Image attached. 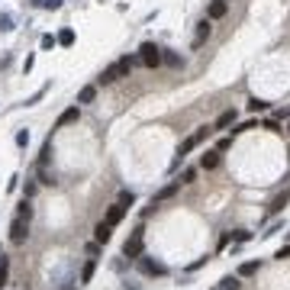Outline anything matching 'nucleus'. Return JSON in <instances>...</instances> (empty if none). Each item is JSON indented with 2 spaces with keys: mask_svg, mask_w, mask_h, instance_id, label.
<instances>
[{
  "mask_svg": "<svg viewBox=\"0 0 290 290\" xmlns=\"http://www.w3.org/2000/svg\"><path fill=\"white\" fill-rule=\"evenodd\" d=\"M139 65V58H132V55H126V58H120V61H113L110 68H103L100 71V84H113V81H120V77H129V71Z\"/></svg>",
  "mask_w": 290,
  "mask_h": 290,
  "instance_id": "obj_1",
  "label": "nucleus"
},
{
  "mask_svg": "<svg viewBox=\"0 0 290 290\" xmlns=\"http://www.w3.org/2000/svg\"><path fill=\"white\" fill-rule=\"evenodd\" d=\"M142 242H145V229L139 226V229H132V236L126 239V245H122V258L139 261L142 258Z\"/></svg>",
  "mask_w": 290,
  "mask_h": 290,
  "instance_id": "obj_2",
  "label": "nucleus"
},
{
  "mask_svg": "<svg viewBox=\"0 0 290 290\" xmlns=\"http://www.w3.org/2000/svg\"><path fill=\"white\" fill-rule=\"evenodd\" d=\"M139 61H142L145 68H158L161 65V48L155 46V42H145V46L139 48Z\"/></svg>",
  "mask_w": 290,
  "mask_h": 290,
  "instance_id": "obj_3",
  "label": "nucleus"
},
{
  "mask_svg": "<svg viewBox=\"0 0 290 290\" xmlns=\"http://www.w3.org/2000/svg\"><path fill=\"white\" fill-rule=\"evenodd\" d=\"M26 236H29V219L13 216V222H10V242H13V245H23Z\"/></svg>",
  "mask_w": 290,
  "mask_h": 290,
  "instance_id": "obj_4",
  "label": "nucleus"
},
{
  "mask_svg": "<svg viewBox=\"0 0 290 290\" xmlns=\"http://www.w3.org/2000/svg\"><path fill=\"white\" fill-rule=\"evenodd\" d=\"M206 132H210V129H206V126H203V129H197V132H193V136H187V139H184V142H181V148H177V161H181L184 155H191L193 148H197V145H200V142H203V139H206Z\"/></svg>",
  "mask_w": 290,
  "mask_h": 290,
  "instance_id": "obj_5",
  "label": "nucleus"
},
{
  "mask_svg": "<svg viewBox=\"0 0 290 290\" xmlns=\"http://www.w3.org/2000/svg\"><path fill=\"white\" fill-rule=\"evenodd\" d=\"M139 267H142L145 274H155V277H161V274H168V267L161 265V261H152V258H139Z\"/></svg>",
  "mask_w": 290,
  "mask_h": 290,
  "instance_id": "obj_6",
  "label": "nucleus"
},
{
  "mask_svg": "<svg viewBox=\"0 0 290 290\" xmlns=\"http://www.w3.org/2000/svg\"><path fill=\"white\" fill-rule=\"evenodd\" d=\"M177 187H181V181H171L168 187H161V191H158V193H155V197H152V206H161V203H165V200H171V197H174V193H177Z\"/></svg>",
  "mask_w": 290,
  "mask_h": 290,
  "instance_id": "obj_7",
  "label": "nucleus"
},
{
  "mask_svg": "<svg viewBox=\"0 0 290 290\" xmlns=\"http://www.w3.org/2000/svg\"><path fill=\"white\" fill-rule=\"evenodd\" d=\"M126 210H129L126 203H113V206L107 210V216H103V222H110V226H116V222H122V216H126Z\"/></svg>",
  "mask_w": 290,
  "mask_h": 290,
  "instance_id": "obj_8",
  "label": "nucleus"
},
{
  "mask_svg": "<svg viewBox=\"0 0 290 290\" xmlns=\"http://www.w3.org/2000/svg\"><path fill=\"white\" fill-rule=\"evenodd\" d=\"M226 10H229V3L213 0V3H210V10H206V20H222V16H226Z\"/></svg>",
  "mask_w": 290,
  "mask_h": 290,
  "instance_id": "obj_9",
  "label": "nucleus"
},
{
  "mask_svg": "<svg viewBox=\"0 0 290 290\" xmlns=\"http://www.w3.org/2000/svg\"><path fill=\"white\" fill-rule=\"evenodd\" d=\"M210 32H213V26H210V20H203V23H200V29H197V36H193V48L203 46L206 39H210Z\"/></svg>",
  "mask_w": 290,
  "mask_h": 290,
  "instance_id": "obj_10",
  "label": "nucleus"
},
{
  "mask_svg": "<svg viewBox=\"0 0 290 290\" xmlns=\"http://www.w3.org/2000/svg\"><path fill=\"white\" fill-rule=\"evenodd\" d=\"M97 100V84H87L77 91V103H94Z\"/></svg>",
  "mask_w": 290,
  "mask_h": 290,
  "instance_id": "obj_11",
  "label": "nucleus"
},
{
  "mask_svg": "<svg viewBox=\"0 0 290 290\" xmlns=\"http://www.w3.org/2000/svg\"><path fill=\"white\" fill-rule=\"evenodd\" d=\"M236 110H226V113H219V120L213 122V129H226V126H232V122H236Z\"/></svg>",
  "mask_w": 290,
  "mask_h": 290,
  "instance_id": "obj_12",
  "label": "nucleus"
},
{
  "mask_svg": "<svg viewBox=\"0 0 290 290\" xmlns=\"http://www.w3.org/2000/svg\"><path fill=\"white\" fill-rule=\"evenodd\" d=\"M216 165H219V152H203V158H200V168H203V171H213Z\"/></svg>",
  "mask_w": 290,
  "mask_h": 290,
  "instance_id": "obj_13",
  "label": "nucleus"
},
{
  "mask_svg": "<svg viewBox=\"0 0 290 290\" xmlns=\"http://www.w3.org/2000/svg\"><path fill=\"white\" fill-rule=\"evenodd\" d=\"M7 281H10V258L3 255V248H0V290H3Z\"/></svg>",
  "mask_w": 290,
  "mask_h": 290,
  "instance_id": "obj_14",
  "label": "nucleus"
},
{
  "mask_svg": "<svg viewBox=\"0 0 290 290\" xmlns=\"http://www.w3.org/2000/svg\"><path fill=\"white\" fill-rule=\"evenodd\" d=\"M94 236H97V242H110V236H113V226H110V222H97Z\"/></svg>",
  "mask_w": 290,
  "mask_h": 290,
  "instance_id": "obj_15",
  "label": "nucleus"
},
{
  "mask_svg": "<svg viewBox=\"0 0 290 290\" xmlns=\"http://www.w3.org/2000/svg\"><path fill=\"white\" fill-rule=\"evenodd\" d=\"M161 61H165L168 68H184V58L177 52H165V55H161Z\"/></svg>",
  "mask_w": 290,
  "mask_h": 290,
  "instance_id": "obj_16",
  "label": "nucleus"
},
{
  "mask_svg": "<svg viewBox=\"0 0 290 290\" xmlns=\"http://www.w3.org/2000/svg\"><path fill=\"white\" fill-rule=\"evenodd\" d=\"M77 120V107H71V110H65V113L58 116V122H55V129H61V126H68V122H74Z\"/></svg>",
  "mask_w": 290,
  "mask_h": 290,
  "instance_id": "obj_17",
  "label": "nucleus"
},
{
  "mask_svg": "<svg viewBox=\"0 0 290 290\" xmlns=\"http://www.w3.org/2000/svg\"><path fill=\"white\" fill-rule=\"evenodd\" d=\"M219 287H222V290H239V287H242V277H236V274L222 277V281H219Z\"/></svg>",
  "mask_w": 290,
  "mask_h": 290,
  "instance_id": "obj_18",
  "label": "nucleus"
},
{
  "mask_svg": "<svg viewBox=\"0 0 290 290\" xmlns=\"http://www.w3.org/2000/svg\"><path fill=\"white\" fill-rule=\"evenodd\" d=\"M258 261H245L242 267H239V277H252V274H258Z\"/></svg>",
  "mask_w": 290,
  "mask_h": 290,
  "instance_id": "obj_19",
  "label": "nucleus"
},
{
  "mask_svg": "<svg viewBox=\"0 0 290 290\" xmlns=\"http://www.w3.org/2000/svg\"><path fill=\"white\" fill-rule=\"evenodd\" d=\"M55 39H58V46H74V29H61Z\"/></svg>",
  "mask_w": 290,
  "mask_h": 290,
  "instance_id": "obj_20",
  "label": "nucleus"
},
{
  "mask_svg": "<svg viewBox=\"0 0 290 290\" xmlns=\"http://www.w3.org/2000/svg\"><path fill=\"white\" fill-rule=\"evenodd\" d=\"M248 110H252V113H265V110H267V100L252 97V100H248Z\"/></svg>",
  "mask_w": 290,
  "mask_h": 290,
  "instance_id": "obj_21",
  "label": "nucleus"
},
{
  "mask_svg": "<svg viewBox=\"0 0 290 290\" xmlns=\"http://www.w3.org/2000/svg\"><path fill=\"white\" fill-rule=\"evenodd\" d=\"M16 216H23V219H32V203H29L26 197H23V203L16 206Z\"/></svg>",
  "mask_w": 290,
  "mask_h": 290,
  "instance_id": "obj_22",
  "label": "nucleus"
},
{
  "mask_svg": "<svg viewBox=\"0 0 290 290\" xmlns=\"http://www.w3.org/2000/svg\"><path fill=\"white\" fill-rule=\"evenodd\" d=\"M48 158H52V142L42 145V155H39V168H48Z\"/></svg>",
  "mask_w": 290,
  "mask_h": 290,
  "instance_id": "obj_23",
  "label": "nucleus"
},
{
  "mask_svg": "<svg viewBox=\"0 0 290 290\" xmlns=\"http://www.w3.org/2000/svg\"><path fill=\"white\" fill-rule=\"evenodd\" d=\"M94 267H97L94 261H87V265L81 267V284H91V277H94Z\"/></svg>",
  "mask_w": 290,
  "mask_h": 290,
  "instance_id": "obj_24",
  "label": "nucleus"
},
{
  "mask_svg": "<svg viewBox=\"0 0 290 290\" xmlns=\"http://www.w3.org/2000/svg\"><path fill=\"white\" fill-rule=\"evenodd\" d=\"M32 7H46V10H58L61 0H32Z\"/></svg>",
  "mask_w": 290,
  "mask_h": 290,
  "instance_id": "obj_25",
  "label": "nucleus"
},
{
  "mask_svg": "<svg viewBox=\"0 0 290 290\" xmlns=\"http://www.w3.org/2000/svg\"><path fill=\"white\" fill-rule=\"evenodd\" d=\"M10 29H13V20L7 13H0V32H10Z\"/></svg>",
  "mask_w": 290,
  "mask_h": 290,
  "instance_id": "obj_26",
  "label": "nucleus"
},
{
  "mask_svg": "<svg viewBox=\"0 0 290 290\" xmlns=\"http://www.w3.org/2000/svg\"><path fill=\"white\" fill-rule=\"evenodd\" d=\"M16 145H20V148H26V145H29V132H26V129L16 132Z\"/></svg>",
  "mask_w": 290,
  "mask_h": 290,
  "instance_id": "obj_27",
  "label": "nucleus"
},
{
  "mask_svg": "<svg viewBox=\"0 0 290 290\" xmlns=\"http://www.w3.org/2000/svg\"><path fill=\"white\" fill-rule=\"evenodd\" d=\"M120 203L132 206V203H136V193H132V191H122V193H120Z\"/></svg>",
  "mask_w": 290,
  "mask_h": 290,
  "instance_id": "obj_28",
  "label": "nucleus"
},
{
  "mask_svg": "<svg viewBox=\"0 0 290 290\" xmlns=\"http://www.w3.org/2000/svg\"><path fill=\"white\" fill-rule=\"evenodd\" d=\"M39 46H42V48H55V46H58V39H55V36H42Z\"/></svg>",
  "mask_w": 290,
  "mask_h": 290,
  "instance_id": "obj_29",
  "label": "nucleus"
},
{
  "mask_svg": "<svg viewBox=\"0 0 290 290\" xmlns=\"http://www.w3.org/2000/svg\"><path fill=\"white\" fill-rule=\"evenodd\" d=\"M193 177H197V171H193V168H187V171H184V174H181V184H191Z\"/></svg>",
  "mask_w": 290,
  "mask_h": 290,
  "instance_id": "obj_30",
  "label": "nucleus"
},
{
  "mask_svg": "<svg viewBox=\"0 0 290 290\" xmlns=\"http://www.w3.org/2000/svg\"><path fill=\"white\" fill-rule=\"evenodd\" d=\"M232 239H236V242H248V239H252V232H232Z\"/></svg>",
  "mask_w": 290,
  "mask_h": 290,
  "instance_id": "obj_31",
  "label": "nucleus"
},
{
  "mask_svg": "<svg viewBox=\"0 0 290 290\" xmlns=\"http://www.w3.org/2000/svg\"><path fill=\"white\" fill-rule=\"evenodd\" d=\"M97 252H100V242H91V245H87V255H91V258H94Z\"/></svg>",
  "mask_w": 290,
  "mask_h": 290,
  "instance_id": "obj_32",
  "label": "nucleus"
},
{
  "mask_svg": "<svg viewBox=\"0 0 290 290\" xmlns=\"http://www.w3.org/2000/svg\"><path fill=\"white\" fill-rule=\"evenodd\" d=\"M277 258H281V261H284V258H290V245H284L281 252H277Z\"/></svg>",
  "mask_w": 290,
  "mask_h": 290,
  "instance_id": "obj_33",
  "label": "nucleus"
},
{
  "mask_svg": "<svg viewBox=\"0 0 290 290\" xmlns=\"http://www.w3.org/2000/svg\"><path fill=\"white\" fill-rule=\"evenodd\" d=\"M213 290H222V287H213Z\"/></svg>",
  "mask_w": 290,
  "mask_h": 290,
  "instance_id": "obj_34",
  "label": "nucleus"
},
{
  "mask_svg": "<svg viewBox=\"0 0 290 290\" xmlns=\"http://www.w3.org/2000/svg\"><path fill=\"white\" fill-rule=\"evenodd\" d=\"M222 3H229V0H222Z\"/></svg>",
  "mask_w": 290,
  "mask_h": 290,
  "instance_id": "obj_35",
  "label": "nucleus"
},
{
  "mask_svg": "<svg viewBox=\"0 0 290 290\" xmlns=\"http://www.w3.org/2000/svg\"><path fill=\"white\" fill-rule=\"evenodd\" d=\"M287 132H290V126H287Z\"/></svg>",
  "mask_w": 290,
  "mask_h": 290,
  "instance_id": "obj_36",
  "label": "nucleus"
}]
</instances>
